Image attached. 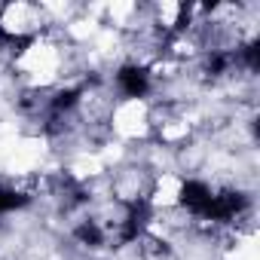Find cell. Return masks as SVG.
<instances>
[{
  "label": "cell",
  "mask_w": 260,
  "mask_h": 260,
  "mask_svg": "<svg viewBox=\"0 0 260 260\" xmlns=\"http://www.w3.org/2000/svg\"><path fill=\"white\" fill-rule=\"evenodd\" d=\"M116 83H119V89H122L125 95L138 98V95H144V92H147V86H150V77H147V71H144V68H138V64H128V68H122V71L116 74Z\"/></svg>",
  "instance_id": "cell-1"
},
{
  "label": "cell",
  "mask_w": 260,
  "mask_h": 260,
  "mask_svg": "<svg viewBox=\"0 0 260 260\" xmlns=\"http://www.w3.org/2000/svg\"><path fill=\"white\" fill-rule=\"evenodd\" d=\"M28 202V196H22V193H16V190H0V214L4 211H13V208H19V205H25Z\"/></svg>",
  "instance_id": "cell-2"
}]
</instances>
